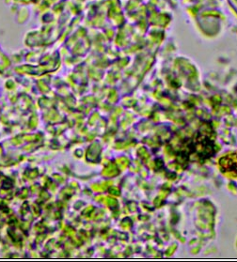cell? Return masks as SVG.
<instances>
[{"instance_id":"obj_1","label":"cell","mask_w":237,"mask_h":262,"mask_svg":"<svg viewBox=\"0 0 237 262\" xmlns=\"http://www.w3.org/2000/svg\"><path fill=\"white\" fill-rule=\"evenodd\" d=\"M220 170L232 177H237V152L229 154L220 160Z\"/></svg>"}]
</instances>
